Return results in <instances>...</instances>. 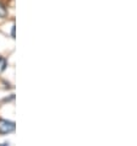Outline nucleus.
I'll return each instance as SVG.
<instances>
[{
	"instance_id": "1",
	"label": "nucleus",
	"mask_w": 137,
	"mask_h": 146,
	"mask_svg": "<svg viewBox=\"0 0 137 146\" xmlns=\"http://www.w3.org/2000/svg\"><path fill=\"white\" fill-rule=\"evenodd\" d=\"M15 128H16V125L14 121L0 119V134H10L15 131Z\"/></svg>"
},
{
	"instance_id": "2",
	"label": "nucleus",
	"mask_w": 137,
	"mask_h": 146,
	"mask_svg": "<svg viewBox=\"0 0 137 146\" xmlns=\"http://www.w3.org/2000/svg\"><path fill=\"white\" fill-rule=\"evenodd\" d=\"M7 66V62L5 58H3V56H0V72H3L4 70L6 69Z\"/></svg>"
},
{
	"instance_id": "3",
	"label": "nucleus",
	"mask_w": 137,
	"mask_h": 146,
	"mask_svg": "<svg viewBox=\"0 0 137 146\" xmlns=\"http://www.w3.org/2000/svg\"><path fill=\"white\" fill-rule=\"evenodd\" d=\"M6 14H7V11L5 9V6L3 4H0V19H4L6 16Z\"/></svg>"
},
{
	"instance_id": "4",
	"label": "nucleus",
	"mask_w": 137,
	"mask_h": 146,
	"mask_svg": "<svg viewBox=\"0 0 137 146\" xmlns=\"http://www.w3.org/2000/svg\"><path fill=\"white\" fill-rule=\"evenodd\" d=\"M11 36L13 38H15V26H13V30H11Z\"/></svg>"
}]
</instances>
